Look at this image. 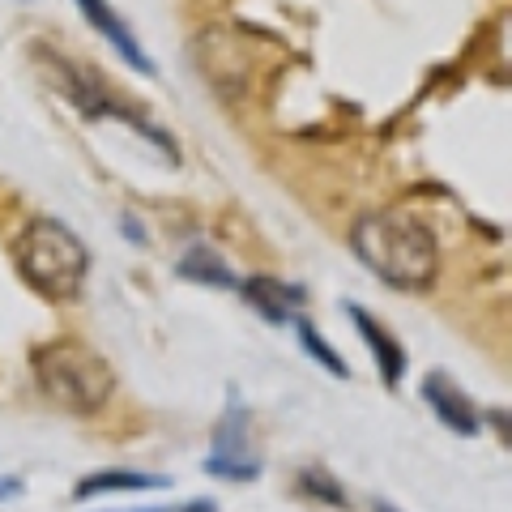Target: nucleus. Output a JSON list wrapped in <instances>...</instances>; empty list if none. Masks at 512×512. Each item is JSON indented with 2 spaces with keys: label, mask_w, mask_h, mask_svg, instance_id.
Instances as JSON below:
<instances>
[{
  "label": "nucleus",
  "mask_w": 512,
  "mask_h": 512,
  "mask_svg": "<svg viewBox=\"0 0 512 512\" xmlns=\"http://www.w3.org/2000/svg\"><path fill=\"white\" fill-rule=\"evenodd\" d=\"M350 248L393 291L423 295L440 278L436 235L410 214H363L350 227Z\"/></svg>",
  "instance_id": "nucleus-1"
},
{
  "label": "nucleus",
  "mask_w": 512,
  "mask_h": 512,
  "mask_svg": "<svg viewBox=\"0 0 512 512\" xmlns=\"http://www.w3.org/2000/svg\"><path fill=\"white\" fill-rule=\"evenodd\" d=\"M13 265L35 295L52 303H69L86 291L90 278V248L82 244L69 222L60 218H30L13 239Z\"/></svg>",
  "instance_id": "nucleus-2"
},
{
  "label": "nucleus",
  "mask_w": 512,
  "mask_h": 512,
  "mask_svg": "<svg viewBox=\"0 0 512 512\" xmlns=\"http://www.w3.org/2000/svg\"><path fill=\"white\" fill-rule=\"evenodd\" d=\"M30 372H35V384L47 402L69 414H99L111 402V393H116L111 363L77 338H56L35 346Z\"/></svg>",
  "instance_id": "nucleus-3"
},
{
  "label": "nucleus",
  "mask_w": 512,
  "mask_h": 512,
  "mask_svg": "<svg viewBox=\"0 0 512 512\" xmlns=\"http://www.w3.org/2000/svg\"><path fill=\"white\" fill-rule=\"evenodd\" d=\"M205 474L227 478V483H252V478L261 474V461H256V453L248 448V414L239 406V397H231L227 419L214 431V453L205 461Z\"/></svg>",
  "instance_id": "nucleus-4"
},
{
  "label": "nucleus",
  "mask_w": 512,
  "mask_h": 512,
  "mask_svg": "<svg viewBox=\"0 0 512 512\" xmlns=\"http://www.w3.org/2000/svg\"><path fill=\"white\" fill-rule=\"evenodd\" d=\"M73 5L86 13V22H90L94 30H99V35H103L111 47H116L120 60L128 64V69L141 73V77H154V73H158V69H154V60L146 56V47L137 43V35H133V30H128V22L120 18L116 9L107 5V0H73Z\"/></svg>",
  "instance_id": "nucleus-5"
},
{
  "label": "nucleus",
  "mask_w": 512,
  "mask_h": 512,
  "mask_svg": "<svg viewBox=\"0 0 512 512\" xmlns=\"http://www.w3.org/2000/svg\"><path fill=\"white\" fill-rule=\"evenodd\" d=\"M346 316L355 320L359 338L367 342V350H372V363H376L380 380L389 384V389H397V384H402V376H406V350H402V342H397L393 333L384 329L367 308H359V303H346Z\"/></svg>",
  "instance_id": "nucleus-6"
},
{
  "label": "nucleus",
  "mask_w": 512,
  "mask_h": 512,
  "mask_svg": "<svg viewBox=\"0 0 512 512\" xmlns=\"http://www.w3.org/2000/svg\"><path fill=\"white\" fill-rule=\"evenodd\" d=\"M239 295H244L248 308H256V316H265L269 325H291V320H299V308L308 303V295H303L299 286L278 282L269 274L239 282Z\"/></svg>",
  "instance_id": "nucleus-7"
},
{
  "label": "nucleus",
  "mask_w": 512,
  "mask_h": 512,
  "mask_svg": "<svg viewBox=\"0 0 512 512\" xmlns=\"http://www.w3.org/2000/svg\"><path fill=\"white\" fill-rule=\"evenodd\" d=\"M423 402L436 410V419H440L448 431H457V436H474V431H478V410H474V402H470V397L461 393L444 372H431V376L423 380Z\"/></svg>",
  "instance_id": "nucleus-8"
},
{
  "label": "nucleus",
  "mask_w": 512,
  "mask_h": 512,
  "mask_svg": "<svg viewBox=\"0 0 512 512\" xmlns=\"http://www.w3.org/2000/svg\"><path fill=\"white\" fill-rule=\"evenodd\" d=\"M175 274L188 278V282H201V286H218V291H239L235 269L222 261V252H214L210 244H192V248L180 256Z\"/></svg>",
  "instance_id": "nucleus-9"
},
{
  "label": "nucleus",
  "mask_w": 512,
  "mask_h": 512,
  "mask_svg": "<svg viewBox=\"0 0 512 512\" xmlns=\"http://www.w3.org/2000/svg\"><path fill=\"white\" fill-rule=\"evenodd\" d=\"M171 487V478L163 474H137V470H99L77 483V500H94V495H116V491H154Z\"/></svg>",
  "instance_id": "nucleus-10"
},
{
  "label": "nucleus",
  "mask_w": 512,
  "mask_h": 512,
  "mask_svg": "<svg viewBox=\"0 0 512 512\" xmlns=\"http://www.w3.org/2000/svg\"><path fill=\"white\" fill-rule=\"evenodd\" d=\"M295 329H299V342H303V350H308V355H312L320 367H329V372L338 376V380H346V376H350V367L342 363V355H338V350H333L325 338H320V333L308 325V320L299 316V320H295Z\"/></svg>",
  "instance_id": "nucleus-11"
},
{
  "label": "nucleus",
  "mask_w": 512,
  "mask_h": 512,
  "mask_svg": "<svg viewBox=\"0 0 512 512\" xmlns=\"http://www.w3.org/2000/svg\"><path fill=\"white\" fill-rule=\"evenodd\" d=\"M299 491L303 495H312V500H325V504H333V508H346V491H342V483L333 474H325L320 466H308L299 474Z\"/></svg>",
  "instance_id": "nucleus-12"
},
{
  "label": "nucleus",
  "mask_w": 512,
  "mask_h": 512,
  "mask_svg": "<svg viewBox=\"0 0 512 512\" xmlns=\"http://www.w3.org/2000/svg\"><path fill=\"white\" fill-rule=\"evenodd\" d=\"M124 235L133 239V244H141V239H146V231L137 227V218H133V214H124Z\"/></svg>",
  "instance_id": "nucleus-13"
},
{
  "label": "nucleus",
  "mask_w": 512,
  "mask_h": 512,
  "mask_svg": "<svg viewBox=\"0 0 512 512\" xmlns=\"http://www.w3.org/2000/svg\"><path fill=\"white\" fill-rule=\"evenodd\" d=\"M13 495H22V483L18 478H0V500H13Z\"/></svg>",
  "instance_id": "nucleus-14"
},
{
  "label": "nucleus",
  "mask_w": 512,
  "mask_h": 512,
  "mask_svg": "<svg viewBox=\"0 0 512 512\" xmlns=\"http://www.w3.org/2000/svg\"><path fill=\"white\" fill-rule=\"evenodd\" d=\"M141 512H214L210 504H197V508H141Z\"/></svg>",
  "instance_id": "nucleus-15"
},
{
  "label": "nucleus",
  "mask_w": 512,
  "mask_h": 512,
  "mask_svg": "<svg viewBox=\"0 0 512 512\" xmlns=\"http://www.w3.org/2000/svg\"><path fill=\"white\" fill-rule=\"evenodd\" d=\"M376 512H397V508H389V504H376Z\"/></svg>",
  "instance_id": "nucleus-16"
}]
</instances>
